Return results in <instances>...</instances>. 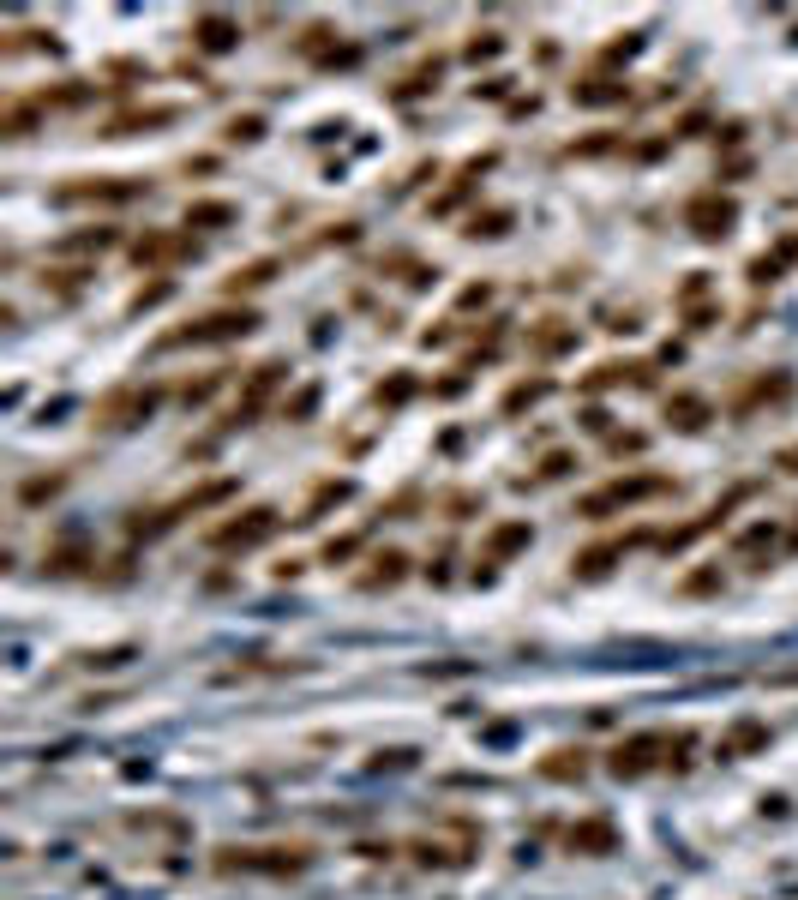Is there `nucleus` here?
<instances>
[{
    "instance_id": "nucleus-1",
    "label": "nucleus",
    "mask_w": 798,
    "mask_h": 900,
    "mask_svg": "<svg viewBox=\"0 0 798 900\" xmlns=\"http://www.w3.org/2000/svg\"><path fill=\"white\" fill-rule=\"evenodd\" d=\"M259 313L253 306H217V313H204V319L180 324V330H168V337L157 342V355H168V348H210V342H240L259 330Z\"/></svg>"
},
{
    "instance_id": "nucleus-2",
    "label": "nucleus",
    "mask_w": 798,
    "mask_h": 900,
    "mask_svg": "<svg viewBox=\"0 0 798 900\" xmlns=\"http://www.w3.org/2000/svg\"><path fill=\"white\" fill-rule=\"evenodd\" d=\"M666 493H673V480H666V475H624V480H606L600 493H588L577 510H582L588 522H600V517L631 510V504H642V499H666Z\"/></svg>"
},
{
    "instance_id": "nucleus-3",
    "label": "nucleus",
    "mask_w": 798,
    "mask_h": 900,
    "mask_svg": "<svg viewBox=\"0 0 798 900\" xmlns=\"http://www.w3.org/2000/svg\"><path fill=\"white\" fill-rule=\"evenodd\" d=\"M306 846H222L217 870H259V877H288V870H306Z\"/></svg>"
},
{
    "instance_id": "nucleus-4",
    "label": "nucleus",
    "mask_w": 798,
    "mask_h": 900,
    "mask_svg": "<svg viewBox=\"0 0 798 900\" xmlns=\"http://www.w3.org/2000/svg\"><path fill=\"white\" fill-rule=\"evenodd\" d=\"M133 199H144V180L133 175H79L55 186V204H133Z\"/></svg>"
},
{
    "instance_id": "nucleus-5",
    "label": "nucleus",
    "mask_w": 798,
    "mask_h": 900,
    "mask_svg": "<svg viewBox=\"0 0 798 900\" xmlns=\"http://www.w3.org/2000/svg\"><path fill=\"white\" fill-rule=\"evenodd\" d=\"M270 535H277V510H270V504H253V510H240L235 522L210 528V546H217V553H246V546H264Z\"/></svg>"
},
{
    "instance_id": "nucleus-6",
    "label": "nucleus",
    "mask_w": 798,
    "mask_h": 900,
    "mask_svg": "<svg viewBox=\"0 0 798 900\" xmlns=\"http://www.w3.org/2000/svg\"><path fill=\"white\" fill-rule=\"evenodd\" d=\"M684 228L702 235V240H726L739 228V204L720 199V193H691V199H684Z\"/></svg>"
},
{
    "instance_id": "nucleus-7",
    "label": "nucleus",
    "mask_w": 798,
    "mask_h": 900,
    "mask_svg": "<svg viewBox=\"0 0 798 900\" xmlns=\"http://www.w3.org/2000/svg\"><path fill=\"white\" fill-rule=\"evenodd\" d=\"M157 402H162L157 384H120V390H108V397H102L97 420H102V426H139V420L157 415Z\"/></svg>"
},
{
    "instance_id": "nucleus-8",
    "label": "nucleus",
    "mask_w": 798,
    "mask_h": 900,
    "mask_svg": "<svg viewBox=\"0 0 798 900\" xmlns=\"http://www.w3.org/2000/svg\"><path fill=\"white\" fill-rule=\"evenodd\" d=\"M655 750H666V739H660V733H637V739L613 744V757H606V768H613L619 780H642L648 768H655Z\"/></svg>"
},
{
    "instance_id": "nucleus-9",
    "label": "nucleus",
    "mask_w": 798,
    "mask_h": 900,
    "mask_svg": "<svg viewBox=\"0 0 798 900\" xmlns=\"http://www.w3.org/2000/svg\"><path fill=\"white\" fill-rule=\"evenodd\" d=\"M282 379H288V366H282V360H264V366H253V379H246V390H240V402H235V420H240V426L264 415V402L277 397V384H282Z\"/></svg>"
},
{
    "instance_id": "nucleus-10",
    "label": "nucleus",
    "mask_w": 798,
    "mask_h": 900,
    "mask_svg": "<svg viewBox=\"0 0 798 900\" xmlns=\"http://www.w3.org/2000/svg\"><path fill=\"white\" fill-rule=\"evenodd\" d=\"M193 253H199V240L162 235V228H157V235H139V240H133V264H139V270H144V264H150V270H162V264H180V259H193Z\"/></svg>"
},
{
    "instance_id": "nucleus-11",
    "label": "nucleus",
    "mask_w": 798,
    "mask_h": 900,
    "mask_svg": "<svg viewBox=\"0 0 798 900\" xmlns=\"http://www.w3.org/2000/svg\"><path fill=\"white\" fill-rule=\"evenodd\" d=\"M186 37H193L199 55H228V48H240V19H228V13H199Z\"/></svg>"
},
{
    "instance_id": "nucleus-12",
    "label": "nucleus",
    "mask_w": 798,
    "mask_h": 900,
    "mask_svg": "<svg viewBox=\"0 0 798 900\" xmlns=\"http://www.w3.org/2000/svg\"><path fill=\"white\" fill-rule=\"evenodd\" d=\"M564 846L582 853V859H600V853H613V846H619V828H613L606 817H582V822H571Z\"/></svg>"
},
{
    "instance_id": "nucleus-13",
    "label": "nucleus",
    "mask_w": 798,
    "mask_h": 900,
    "mask_svg": "<svg viewBox=\"0 0 798 900\" xmlns=\"http://www.w3.org/2000/svg\"><path fill=\"white\" fill-rule=\"evenodd\" d=\"M180 108L175 102H157V108H126V115H115L108 126H102V139H126V133H150V126H175Z\"/></svg>"
},
{
    "instance_id": "nucleus-14",
    "label": "nucleus",
    "mask_w": 798,
    "mask_h": 900,
    "mask_svg": "<svg viewBox=\"0 0 798 900\" xmlns=\"http://www.w3.org/2000/svg\"><path fill=\"white\" fill-rule=\"evenodd\" d=\"M613 384H648V366H642V360H606V366H595V373L582 379V397L613 390Z\"/></svg>"
},
{
    "instance_id": "nucleus-15",
    "label": "nucleus",
    "mask_w": 798,
    "mask_h": 900,
    "mask_svg": "<svg viewBox=\"0 0 798 900\" xmlns=\"http://www.w3.org/2000/svg\"><path fill=\"white\" fill-rule=\"evenodd\" d=\"M793 397V379L786 373H775V379H751L739 390V402H733V415H751V408H762V402H786Z\"/></svg>"
},
{
    "instance_id": "nucleus-16",
    "label": "nucleus",
    "mask_w": 798,
    "mask_h": 900,
    "mask_svg": "<svg viewBox=\"0 0 798 900\" xmlns=\"http://www.w3.org/2000/svg\"><path fill=\"white\" fill-rule=\"evenodd\" d=\"M235 493H240V480H235V475H222V480H210V486H199V493H186L180 504H168V510H175V522H180V517H193V510H210V504L235 499Z\"/></svg>"
},
{
    "instance_id": "nucleus-17",
    "label": "nucleus",
    "mask_w": 798,
    "mask_h": 900,
    "mask_svg": "<svg viewBox=\"0 0 798 900\" xmlns=\"http://www.w3.org/2000/svg\"><path fill=\"white\" fill-rule=\"evenodd\" d=\"M528 540H535V528H528V522H499V528L486 535V564H504L511 553H522Z\"/></svg>"
},
{
    "instance_id": "nucleus-18",
    "label": "nucleus",
    "mask_w": 798,
    "mask_h": 900,
    "mask_svg": "<svg viewBox=\"0 0 798 900\" xmlns=\"http://www.w3.org/2000/svg\"><path fill=\"white\" fill-rule=\"evenodd\" d=\"M619 559H624V540H600V546L577 553V564H571V570H577L582 582H600V577H606V570H613Z\"/></svg>"
},
{
    "instance_id": "nucleus-19",
    "label": "nucleus",
    "mask_w": 798,
    "mask_h": 900,
    "mask_svg": "<svg viewBox=\"0 0 798 900\" xmlns=\"http://www.w3.org/2000/svg\"><path fill=\"white\" fill-rule=\"evenodd\" d=\"M528 348H535V355H564V348H577V324L540 319V330H528Z\"/></svg>"
},
{
    "instance_id": "nucleus-20",
    "label": "nucleus",
    "mask_w": 798,
    "mask_h": 900,
    "mask_svg": "<svg viewBox=\"0 0 798 900\" xmlns=\"http://www.w3.org/2000/svg\"><path fill=\"white\" fill-rule=\"evenodd\" d=\"M402 577H408V553H379L373 570L360 577V588H366V595H379V588H397Z\"/></svg>"
},
{
    "instance_id": "nucleus-21",
    "label": "nucleus",
    "mask_w": 798,
    "mask_h": 900,
    "mask_svg": "<svg viewBox=\"0 0 798 900\" xmlns=\"http://www.w3.org/2000/svg\"><path fill=\"white\" fill-rule=\"evenodd\" d=\"M439 73H444V60H439V55H433V60H420L415 73H402V79L390 84V97H397V102H408V97H426V90L439 84Z\"/></svg>"
},
{
    "instance_id": "nucleus-22",
    "label": "nucleus",
    "mask_w": 798,
    "mask_h": 900,
    "mask_svg": "<svg viewBox=\"0 0 798 900\" xmlns=\"http://www.w3.org/2000/svg\"><path fill=\"white\" fill-rule=\"evenodd\" d=\"M666 420H673L679 433H697V426H708V402L679 390V397H666Z\"/></svg>"
},
{
    "instance_id": "nucleus-23",
    "label": "nucleus",
    "mask_w": 798,
    "mask_h": 900,
    "mask_svg": "<svg viewBox=\"0 0 798 900\" xmlns=\"http://www.w3.org/2000/svg\"><path fill=\"white\" fill-rule=\"evenodd\" d=\"M571 97H577L582 108H600V102H624L631 84L624 79H582V84H571Z\"/></svg>"
},
{
    "instance_id": "nucleus-24",
    "label": "nucleus",
    "mask_w": 798,
    "mask_h": 900,
    "mask_svg": "<svg viewBox=\"0 0 798 900\" xmlns=\"http://www.w3.org/2000/svg\"><path fill=\"white\" fill-rule=\"evenodd\" d=\"M540 397H553V379H522V384H511V390H504L499 415H522V408H535Z\"/></svg>"
},
{
    "instance_id": "nucleus-25",
    "label": "nucleus",
    "mask_w": 798,
    "mask_h": 900,
    "mask_svg": "<svg viewBox=\"0 0 798 900\" xmlns=\"http://www.w3.org/2000/svg\"><path fill=\"white\" fill-rule=\"evenodd\" d=\"M42 120V102H13L6 115H0V139H30Z\"/></svg>"
},
{
    "instance_id": "nucleus-26",
    "label": "nucleus",
    "mask_w": 798,
    "mask_h": 900,
    "mask_svg": "<svg viewBox=\"0 0 798 900\" xmlns=\"http://www.w3.org/2000/svg\"><path fill=\"white\" fill-rule=\"evenodd\" d=\"M222 222H235V204L228 199H193L186 204V228H222Z\"/></svg>"
},
{
    "instance_id": "nucleus-27",
    "label": "nucleus",
    "mask_w": 798,
    "mask_h": 900,
    "mask_svg": "<svg viewBox=\"0 0 798 900\" xmlns=\"http://www.w3.org/2000/svg\"><path fill=\"white\" fill-rule=\"evenodd\" d=\"M348 493H355L348 480H319V486H313V499H306V510H300L295 522H319V510H330V504H342V499H348Z\"/></svg>"
},
{
    "instance_id": "nucleus-28",
    "label": "nucleus",
    "mask_w": 798,
    "mask_h": 900,
    "mask_svg": "<svg viewBox=\"0 0 798 900\" xmlns=\"http://www.w3.org/2000/svg\"><path fill=\"white\" fill-rule=\"evenodd\" d=\"M282 264L277 259H253V264H240L235 277H228V295H253V288H264V282L277 277Z\"/></svg>"
},
{
    "instance_id": "nucleus-29",
    "label": "nucleus",
    "mask_w": 798,
    "mask_h": 900,
    "mask_svg": "<svg viewBox=\"0 0 798 900\" xmlns=\"http://www.w3.org/2000/svg\"><path fill=\"white\" fill-rule=\"evenodd\" d=\"M540 775L546 780H582L588 775V750H553V757L540 762Z\"/></svg>"
},
{
    "instance_id": "nucleus-30",
    "label": "nucleus",
    "mask_w": 798,
    "mask_h": 900,
    "mask_svg": "<svg viewBox=\"0 0 798 900\" xmlns=\"http://www.w3.org/2000/svg\"><path fill=\"white\" fill-rule=\"evenodd\" d=\"M768 744V726L762 720H739L733 733H726V744H720V757H739V750H762Z\"/></svg>"
},
{
    "instance_id": "nucleus-31",
    "label": "nucleus",
    "mask_w": 798,
    "mask_h": 900,
    "mask_svg": "<svg viewBox=\"0 0 798 900\" xmlns=\"http://www.w3.org/2000/svg\"><path fill=\"white\" fill-rule=\"evenodd\" d=\"M511 222H517V217H511V210H475V217H468V228H462V235H468V240H499L504 228H511Z\"/></svg>"
},
{
    "instance_id": "nucleus-32",
    "label": "nucleus",
    "mask_w": 798,
    "mask_h": 900,
    "mask_svg": "<svg viewBox=\"0 0 798 900\" xmlns=\"http://www.w3.org/2000/svg\"><path fill=\"white\" fill-rule=\"evenodd\" d=\"M115 240H120V228H84V235L60 240V253H108Z\"/></svg>"
},
{
    "instance_id": "nucleus-33",
    "label": "nucleus",
    "mask_w": 798,
    "mask_h": 900,
    "mask_svg": "<svg viewBox=\"0 0 798 900\" xmlns=\"http://www.w3.org/2000/svg\"><path fill=\"white\" fill-rule=\"evenodd\" d=\"M408 397H415V373H390V379L373 390V402H379V408H402Z\"/></svg>"
},
{
    "instance_id": "nucleus-34",
    "label": "nucleus",
    "mask_w": 798,
    "mask_h": 900,
    "mask_svg": "<svg viewBox=\"0 0 798 900\" xmlns=\"http://www.w3.org/2000/svg\"><path fill=\"white\" fill-rule=\"evenodd\" d=\"M222 139H228V144H253V139H264V115H235L228 126H222Z\"/></svg>"
},
{
    "instance_id": "nucleus-35",
    "label": "nucleus",
    "mask_w": 798,
    "mask_h": 900,
    "mask_svg": "<svg viewBox=\"0 0 798 900\" xmlns=\"http://www.w3.org/2000/svg\"><path fill=\"white\" fill-rule=\"evenodd\" d=\"M222 379H228V373H204V379H193L186 390H180V402H186V408H199V402H210V397L222 390Z\"/></svg>"
},
{
    "instance_id": "nucleus-36",
    "label": "nucleus",
    "mask_w": 798,
    "mask_h": 900,
    "mask_svg": "<svg viewBox=\"0 0 798 900\" xmlns=\"http://www.w3.org/2000/svg\"><path fill=\"white\" fill-rule=\"evenodd\" d=\"M60 486H66V475H37V480H24V486H19V499L24 504H42V499H55Z\"/></svg>"
},
{
    "instance_id": "nucleus-37",
    "label": "nucleus",
    "mask_w": 798,
    "mask_h": 900,
    "mask_svg": "<svg viewBox=\"0 0 798 900\" xmlns=\"http://www.w3.org/2000/svg\"><path fill=\"white\" fill-rule=\"evenodd\" d=\"M679 595H720V564H708V570H691V577L679 582Z\"/></svg>"
},
{
    "instance_id": "nucleus-38",
    "label": "nucleus",
    "mask_w": 798,
    "mask_h": 900,
    "mask_svg": "<svg viewBox=\"0 0 798 900\" xmlns=\"http://www.w3.org/2000/svg\"><path fill=\"white\" fill-rule=\"evenodd\" d=\"M571 468H577V457H571V450H546V457H540V475H535V480H564Z\"/></svg>"
},
{
    "instance_id": "nucleus-39",
    "label": "nucleus",
    "mask_w": 798,
    "mask_h": 900,
    "mask_svg": "<svg viewBox=\"0 0 798 900\" xmlns=\"http://www.w3.org/2000/svg\"><path fill=\"white\" fill-rule=\"evenodd\" d=\"M493 55H504V37H499V30H480V37L468 42V60L480 66V60H493Z\"/></svg>"
},
{
    "instance_id": "nucleus-40",
    "label": "nucleus",
    "mask_w": 798,
    "mask_h": 900,
    "mask_svg": "<svg viewBox=\"0 0 798 900\" xmlns=\"http://www.w3.org/2000/svg\"><path fill=\"white\" fill-rule=\"evenodd\" d=\"M702 295H708V270H691V277H684V288H679V306L691 313V306H702Z\"/></svg>"
},
{
    "instance_id": "nucleus-41",
    "label": "nucleus",
    "mask_w": 798,
    "mask_h": 900,
    "mask_svg": "<svg viewBox=\"0 0 798 900\" xmlns=\"http://www.w3.org/2000/svg\"><path fill=\"white\" fill-rule=\"evenodd\" d=\"M642 444H648L642 433H606V450H613V457H637Z\"/></svg>"
},
{
    "instance_id": "nucleus-42",
    "label": "nucleus",
    "mask_w": 798,
    "mask_h": 900,
    "mask_svg": "<svg viewBox=\"0 0 798 900\" xmlns=\"http://www.w3.org/2000/svg\"><path fill=\"white\" fill-rule=\"evenodd\" d=\"M355 553H360V535H342V540L324 546V564H342V559H355Z\"/></svg>"
},
{
    "instance_id": "nucleus-43",
    "label": "nucleus",
    "mask_w": 798,
    "mask_h": 900,
    "mask_svg": "<svg viewBox=\"0 0 798 900\" xmlns=\"http://www.w3.org/2000/svg\"><path fill=\"white\" fill-rule=\"evenodd\" d=\"M313 408H319V384H306V390H300V397L288 402V420H306Z\"/></svg>"
},
{
    "instance_id": "nucleus-44",
    "label": "nucleus",
    "mask_w": 798,
    "mask_h": 900,
    "mask_svg": "<svg viewBox=\"0 0 798 900\" xmlns=\"http://www.w3.org/2000/svg\"><path fill=\"white\" fill-rule=\"evenodd\" d=\"M702 126H708V115H702V108H691V115H684L679 126H673V139H697Z\"/></svg>"
},
{
    "instance_id": "nucleus-45",
    "label": "nucleus",
    "mask_w": 798,
    "mask_h": 900,
    "mask_svg": "<svg viewBox=\"0 0 798 900\" xmlns=\"http://www.w3.org/2000/svg\"><path fill=\"white\" fill-rule=\"evenodd\" d=\"M751 282H780V259H751Z\"/></svg>"
},
{
    "instance_id": "nucleus-46",
    "label": "nucleus",
    "mask_w": 798,
    "mask_h": 900,
    "mask_svg": "<svg viewBox=\"0 0 798 900\" xmlns=\"http://www.w3.org/2000/svg\"><path fill=\"white\" fill-rule=\"evenodd\" d=\"M157 300H168V282H150V288H139V295H133V313L157 306Z\"/></svg>"
},
{
    "instance_id": "nucleus-47",
    "label": "nucleus",
    "mask_w": 798,
    "mask_h": 900,
    "mask_svg": "<svg viewBox=\"0 0 798 900\" xmlns=\"http://www.w3.org/2000/svg\"><path fill=\"white\" fill-rule=\"evenodd\" d=\"M444 510H450V517H468V510H480V499H475V493H450V499H444Z\"/></svg>"
},
{
    "instance_id": "nucleus-48",
    "label": "nucleus",
    "mask_w": 798,
    "mask_h": 900,
    "mask_svg": "<svg viewBox=\"0 0 798 900\" xmlns=\"http://www.w3.org/2000/svg\"><path fill=\"white\" fill-rule=\"evenodd\" d=\"M606 150H613V139H606V133H600V139H582V144H571V157H606Z\"/></svg>"
},
{
    "instance_id": "nucleus-49",
    "label": "nucleus",
    "mask_w": 798,
    "mask_h": 900,
    "mask_svg": "<svg viewBox=\"0 0 798 900\" xmlns=\"http://www.w3.org/2000/svg\"><path fill=\"white\" fill-rule=\"evenodd\" d=\"M684 319H691V330H708V324L720 319V306H691V313H684Z\"/></svg>"
},
{
    "instance_id": "nucleus-50",
    "label": "nucleus",
    "mask_w": 798,
    "mask_h": 900,
    "mask_svg": "<svg viewBox=\"0 0 798 900\" xmlns=\"http://www.w3.org/2000/svg\"><path fill=\"white\" fill-rule=\"evenodd\" d=\"M775 468H780V475H798V444H780V450H775Z\"/></svg>"
},
{
    "instance_id": "nucleus-51",
    "label": "nucleus",
    "mask_w": 798,
    "mask_h": 900,
    "mask_svg": "<svg viewBox=\"0 0 798 900\" xmlns=\"http://www.w3.org/2000/svg\"><path fill=\"white\" fill-rule=\"evenodd\" d=\"M493 300V282H475V288H462V306H486Z\"/></svg>"
},
{
    "instance_id": "nucleus-52",
    "label": "nucleus",
    "mask_w": 798,
    "mask_h": 900,
    "mask_svg": "<svg viewBox=\"0 0 798 900\" xmlns=\"http://www.w3.org/2000/svg\"><path fill=\"white\" fill-rule=\"evenodd\" d=\"M582 426H588V433H606L613 415H606V408H582Z\"/></svg>"
},
{
    "instance_id": "nucleus-53",
    "label": "nucleus",
    "mask_w": 798,
    "mask_h": 900,
    "mask_svg": "<svg viewBox=\"0 0 798 900\" xmlns=\"http://www.w3.org/2000/svg\"><path fill=\"white\" fill-rule=\"evenodd\" d=\"M504 90H511V79H486V84H475V97H486V102L504 97Z\"/></svg>"
},
{
    "instance_id": "nucleus-54",
    "label": "nucleus",
    "mask_w": 798,
    "mask_h": 900,
    "mask_svg": "<svg viewBox=\"0 0 798 900\" xmlns=\"http://www.w3.org/2000/svg\"><path fill=\"white\" fill-rule=\"evenodd\" d=\"M462 384H468V379H462V373H457V379H439V384H433V390H439V397H462Z\"/></svg>"
},
{
    "instance_id": "nucleus-55",
    "label": "nucleus",
    "mask_w": 798,
    "mask_h": 900,
    "mask_svg": "<svg viewBox=\"0 0 798 900\" xmlns=\"http://www.w3.org/2000/svg\"><path fill=\"white\" fill-rule=\"evenodd\" d=\"M786 546H793V553H798V522H793V535H786Z\"/></svg>"
}]
</instances>
